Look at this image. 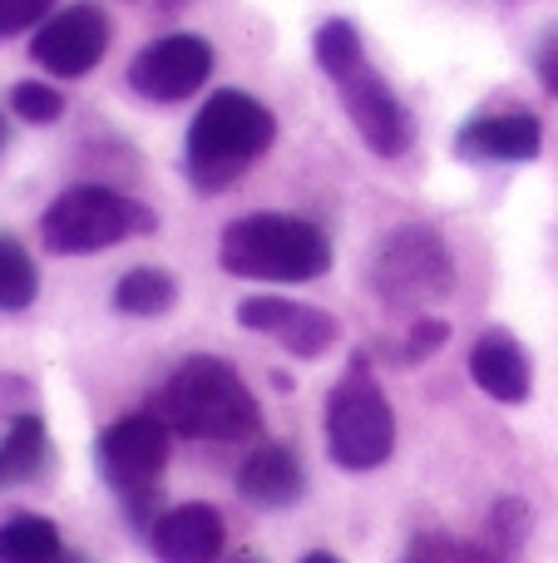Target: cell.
Returning <instances> with one entry per match:
<instances>
[{
    "label": "cell",
    "mask_w": 558,
    "mask_h": 563,
    "mask_svg": "<svg viewBox=\"0 0 558 563\" xmlns=\"http://www.w3.org/2000/svg\"><path fill=\"white\" fill-rule=\"evenodd\" d=\"M0 416L5 420L30 416V380L25 376H0Z\"/></svg>",
    "instance_id": "obj_24"
},
{
    "label": "cell",
    "mask_w": 558,
    "mask_h": 563,
    "mask_svg": "<svg viewBox=\"0 0 558 563\" xmlns=\"http://www.w3.org/2000/svg\"><path fill=\"white\" fill-rule=\"evenodd\" d=\"M470 376H475V386H480L490 400H500V406H524V400H529V386H534L529 356H524V346L510 336V331H484V336L475 341Z\"/></svg>",
    "instance_id": "obj_14"
},
{
    "label": "cell",
    "mask_w": 558,
    "mask_h": 563,
    "mask_svg": "<svg viewBox=\"0 0 558 563\" xmlns=\"http://www.w3.org/2000/svg\"><path fill=\"white\" fill-rule=\"evenodd\" d=\"M5 144H10V124H5V114H0V154H5Z\"/></svg>",
    "instance_id": "obj_28"
},
{
    "label": "cell",
    "mask_w": 558,
    "mask_h": 563,
    "mask_svg": "<svg viewBox=\"0 0 558 563\" xmlns=\"http://www.w3.org/2000/svg\"><path fill=\"white\" fill-rule=\"evenodd\" d=\"M154 416L188 440H247L263 430V406L227 361L193 356L164 380Z\"/></svg>",
    "instance_id": "obj_3"
},
{
    "label": "cell",
    "mask_w": 558,
    "mask_h": 563,
    "mask_svg": "<svg viewBox=\"0 0 558 563\" xmlns=\"http://www.w3.org/2000/svg\"><path fill=\"white\" fill-rule=\"evenodd\" d=\"M237 489H243V499H253V505H263V509L297 505V499H302V489H306L302 460H297L287 445L253 450V455L237 465Z\"/></svg>",
    "instance_id": "obj_15"
},
{
    "label": "cell",
    "mask_w": 558,
    "mask_h": 563,
    "mask_svg": "<svg viewBox=\"0 0 558 563\" xmlns=\"http://www.w3.org/2000/svg\"><path fill=\"white\" fill-rule=\"evenodd\" d=\"M158 228L154 208H144L138 198L119 194L109 184H75L45 208L40 218V238L49 253L59 257H89L119 247L129 238H148Z\"/></svg>",
    "instance_id": "obj_6"
},
{
    "label": "cell",
    "mask_w": 558,
    "mask_h": 563,
    "mask_svg": "<svg viewBox=\"0 0 558 563\" xmlns=\"http://www.w3.org/2000/svg\"><path fill=\"white\" fill-rule=\"evenodd\" d=\"M168 435L174 430L154 416V410H138V416H124L99 435L94 445V460H99V475L114 495L129 499L134 519H144L148 499H154L158 479H164V465H168Z\"/></svg>",
    "instance_id": "obj_8"
},
{
    "label": "cell",
    "mask_w": 558,
    "mask_h": 563,
    "mask_svg": "<svg viewBox=\"0 0 558 563\" xmlns=\"http://www.w3.org/2000/svg\"><path fill=\"white\" fill-rule=\"evenodd\" d=\"M272 139H277V119L263 99L243 95V89H217V95L203 99V109L188 124V144H183L188 178L203 194H217V188L237 184L272 148Z\"/></svg>",
    "instance_id": "obj_2"
},
{
    "label": "cell",
    "mask_w": 558,
    "mask_h": 563,
    "mask_svg": "<svg viewBox=\"0 0 558 563\" xmlns=\"http://www.w3.org/2000/svg\"><path fill=\"white\" fill-rule=\"evenodd\" d=\"M524 529H529V509L520 505V499H504L500 509H494V525H490V549L494 554H510V549L524 544Z\"/></svg>",
    "instance_id": "obj_22"
},
{
    "label": "cell",
    "mask_w": 558,
    "mask_h": 563,
    "mask_svg": "<svg viewBox=\"0 0 558 563\" xmlns=\"http://www.w3.org/2000/svg\"><path fill=\"white\" fill-rule=\"evenodd\" d=\"M183 5H188V0H158V10H164V15H178Z\"/></svg>",
    "instance_id": "obj_26"
},
{
    "label": "cell",
    "mask_w": 558,
    "mask_h": 563,
    "mask_svg": "<svg viewBox=\"0 0 558 563\" xmlns=\"http://www.w3.org/2000/svg\"><path fill=\"white\" fill-rule=\"evenodd\" d=\"M208 75H213V45L203 35H164L138 49L129 65L134 95L154 99V104H178V99L198 95Z\"/></svg>",
    "instance_id": "obj_10"
},
{
    "label": "cell",
    "mask_w": 558,
    "mask_h": 563,
    "mask_svg": "<svg viewBox=\"0 0 558 563\" xmlns=\"http://www.w3.org/2000/svg\"><path fill=\"white\" fill-rule=\"evenodd\" d=\"M49 460V435H45V420L30 410V416L10 420V430L0 435V489H15L30 485V479L45 470Z\"/></svg>",
    "instance_id": "obj_16"
},
{
    "label": "cell",
    "mask_w": 558,
    "mask_h": 563,
    "mask_svg": "<svg viewBox=\"0 0 558 563\" xmlns=\"http://www.w3.org/2000/svg\"><path fill=\"white\" fill-rule=\"evenodd\" d=\"M237 321H243L247 331H257V336L282 341V346L302 361L326 356V351L336 346V336H342L332 311L306 307V301H287V297H247L243 307H237Z\"/></svg>",
    "instance_id": "obj_11"
},
{
    "label": "cell",
    "mask_w": 558,
    "mask_h": 563,
    "mask_svg": "<svg viewBox=\"0 0 558 563\" xmlns=\"http://www.w3.org/2000/svg\"><path fill=\"white\" fill-rule=\"evenodd\" d=\"M55 5L59 0H0V40L40 30L49 15H55Z\"/></svg>",
    "instance_id": "obj_21"
},
{
    "label": "cell",
    "mask_w": 558,
    "mask_h": 563,
    "mask_svg": "<svg viewBox=\"0 0 558 563\" xmlns=\"http://www.w3.org/2000/svg\"><path fill=\"white\" fill-rule=\"evenodd\" d=\"M10 114L25 119V124H55V119L65 114V99H59V89L45 85V79H20V85L10 89Z\"/></svg>",
    "instance_id": "obj_20"
},
{
    "label": "cell",
    "mask_w": 558,
    "mask_h": 563,
    "mask_svg": "<svg viewBox=\"0 0 558 563\" xmlns=\"http://www.w3.org/2000/svg\"><path fill=\"white\" fill-rule=\"evenodd\" d=\"M158 563H217L227 549L223 515L213 505H178L148 525Z\"/></svg>",
    "instance_id": "obj_12"
},
{
    "label": "cell",
    "mask_w": 558,
    "mask_h": 563,
    "mask_svg": "<svg viewBox=\"0 0 558 563\" xmlns=\"http://www.w3.org/2000/svg\"><path fill=\"white\" fill-rule=\"evenodd\" d=\"M65 554L59 529L40 515H15L0 525V563H55Z\"/></svg>",
    "instance_id": "obj_18"
},
{
    "label": "cell",
    "mask_w": 558,
    "mask_h": 563,
    "mask_svg": "<svg viewBox=\"0 0 558 563\" xmlns=\"http://www.w3.org/2000/svg\"><path fill=\"white\" fill-rule=\"evenodd\" d=\"M302 563H342V559H336V554H322V549H316V554H306Z\"/></svg>",
    "instance_id": "obj_27"
},
{
    "label": "cell",
    "mask_w": 558,
    "mask_h": 563,
    "mask_svg": "<svg viewBox=\"0 0 558 563\" xmlns=\"http://www.w3.org/2000/svg\"><path fill=\"white\" fill-rule=\"evenodd\" d=\"M223 273L247 282H312L332 267V243L316 223L292 213H247L223 228Z\"/></svg>",
    "instance_id": "obj_4"
},
{
    "label": "cell",
    "mask_w": 558,
    "mask_h": 563,
    "mask_svg": "<svg viewBox=\"0 0 558 563\" xmlns=\"http://www.w3.org/2000/svg\"><path fill=\"white\" fill-rule=\"evenodd\" d=\"M40 297L35 257L20 247V238L0 233V311H25Z\"/></svg>",
    "instance_id": "obj_19"
},
{
    "label": "cell",
    "mask_w": 558,
    "mask_h": 563,
    "mask_svg": "<svg viewBox=\"0 0 558 563\" xmlns=\"http://www.w3.org/2000/svg\"><path fill=\"white\" fill-rule=\"evenodd\" d=\"M366 282H371V297L386 311L425 317L455 287L450 243L440 238V228H425V223L391 228L371 247V257H366Z\"/></svg>",
    "instance_id": "obj_5"
},
{
    "label": "cell",
    "mask_w": 558,
    "mask_h": 563,
    "mask_svg": "<svg viewBox=\"0 0 558 563\" xmlns=\"http://www.w3.org/2000/svg\"><path fill=\"white\" fill-rule=\"evenodd\" d=\"M395 450V416L371 361L356 356L326 400V455L342 470H376Z\"/></svg>",
    "instance_id": "obj_7"
},
{
    "label": "cell",
    "mask_w": 558,
    "mask_h": 563,
    "mask_svg": "<svg viewBox=\"0 0 558 563\" xmlns=\"http://www.w3.org/2000/svg\"><path fill=\"white\" fill-rule=\"evenodd\" d=\"M227 563H257L253 554H237V559H227Z\"/></svg>",
    "instance_id": "obj_29"
},
{
    "label": "cell",
    "mask_w": 558,
    "mask_h": 563,
    "mask_svg": "<svg viewBox=\"0 0 558 563\" xmlns=\"http://www.w3.org/2000/svg\"><path fill=\"white\" fill-rule=\"evenodd\" d=\"M178 301V282L164 267H129L124 277L114 282V311L124 317H164Z\"/></svg>",
    "instance_id": "obj_17"
},
{
    "label": "cell",
    "mask_w": 558,
    "mask_h": 563,
    "mask_svg": "<svg viewBox=\"0 0 558 563\" xmlns=\"http://www.w3.org/2000/svg\"><path fill=\"white\" fill-rule=\"evenodd\" d=\"M109 49V15L94 5V0H79L69 10H55L45 25L30 40V59H35L45 75L59 79H79L104 59Z\"/></svg>",
    "instance_id": "obj_9"
},
{
    "label": "cell",
    "mask_w": 558,
    "mask_h": 563,
    "mask_svg": "<svg viewBox=\"0 0 558 563\" xmlns=\"http://www.w3.org/2000/svg\"><path fill=\"white\" fill-rule=\"evenodd\" d=\"M544 144V129L529 109H504V114H484L470 119L455 139L465 158H480V164H529Z\"/></svg>",
    "instance_id": "obj_13"
},
{
    "label": "cell",
    "mask_w": 558,
    "mask_h": 563,
    "mask_svg": "<svg viewBox=\"0 0 558 563\" xmlns=\"http://www.w3.org/2000/svg\"><path fill=\"white\" fill-rule=\"evenodd\" d=\"M55 563H85V559H75V554H59Z\"/></svg>",
    "instance_id": "obj_30"
},
{
    "label": "cell",
    "mask_w": 558,
    "mask_h": 563,
    "mask_svg": "<svg viewBox=\"0 0 558 563\" xmlns=\"http://www.w3.org/2000/svg\"><path fill=\"white\" fill-rule=\"evenodd\" d=\"M450 341V327H445L440 317H415L411 321V336H405V361H425V356H435V351Z\"/></svg>",
    "instance_id": "obj_23"
},
{
    "label": "cell",
    "mask_w": 558,
    "mask_h": 563,
    "mask_svg": "<svg viewBox=\"0 0 558 563\" xmlns=\"http://www.w3.org/2000/svg\"><path fill=\"white\" fill-rule=\"evenodd\" d=\"M445 563H504V554H494V549H484V544H455L450 554H445Z\"/></svg>",
    "instance_id": "obj_25"
},
{
    "label": "cell",
    "mask_w": 558,
    "mask_h": 563,
    "mask_svg": "<svg viewBox=\"0 0 558 563\" xmlns=\"http://www.w3.org/2000/svg\"><path fill=\"white\" fill-rule=\"evenodd\" d=\"M312 55H316V65L326 69V79L336 85V95H342V104H346V119H351V129L371 144V154H381V158L411 154L415 119H411V109L395 99V89L376 75L371 59H366L361 30H356L351 20H326L312 35Z\"/></svg>",
    "instance_id": "obj_1"
}]
</instances>
